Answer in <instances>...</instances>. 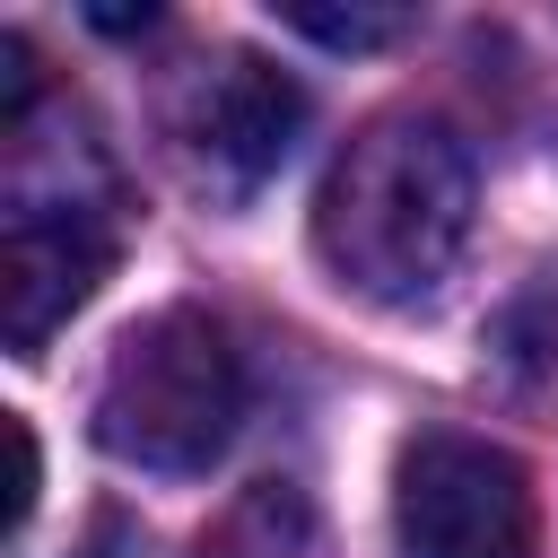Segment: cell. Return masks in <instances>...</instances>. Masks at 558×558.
I'll use <instances>...</instances> for the list:
<instances>
[{
  "label": "cell",
  "instance_id": "obj_7",
  "mask_svg": "<svg viewBox=\"0 0 558 558\" xmlns=\"http://www.w3.org/2000/svg\"><path fill=\"white\" fill-rule=\"evenodd\" d=\"M288 26H296V35H323V44H349V52H357V44H392L410 17H401V9H288Z\"/></svg>",
  "mask_w": 558,
  "mask_h": 558
},
{
  "label": "cell",
  "instance_id": "obj_2",
  "mask_svg": "<svg viewBox=\"0 0 558 558\" xmlns=\"http://www.w3.org/2000/svg\"><path fill=\"white\" fill-rule=\"evenodd\" d=\"M235 427H244V357L218 314L166 305L113 340L96 384V445L113 462L183 480L209 471L235 445Z\"/></svg>",
  "mask_w": 558,
  "mask_h": 558
},
{
  "label": "cell",
  "instance_id": "obj_5",
  "mask_svg": "<svg viewBox=\"0 0 558 558\" xmlns=\"http://www.w3.org/2000/svg\"><path fill=\"white\" fill-rule=\"evenodd\" d=\"M296 131H305V87L288 70H270L262 52H218L174 96V148H183L192 183L218 201L262 192L288 166Z\"/></svg>",
  "mask_w": 558,
  "mask_h": 558
},
{
  "label": "cell",
  "instance_id": "obj_3",
  "mask_svg": "<svg viewBox=\"0 0 558 558\" xmlns=\"http://www.w3.org/2000/svg\"><path fill=\"white\" fill-rule=\"evenodd\" d=\"M392 541L401 558H532L541 549L532 471L488 436L427 427L401 445L392 471Z\"/></svg>",
  "mask_w": 558,
  "mask_h": 558
},
{
  "label": "cell",
  "instance_id": "obj_6",
  "mask_svg": "<svg viewBox=\"0 0 558 558\" xmlns=\"http://www.w3.org/2000/svg\"><path fill=\"white\" fill-rule=\"evenodd\" d=\"M192 558H331V532L296 480H253L218 506V523L192 541Z\"/></svg>",
  "mask_w": 558,
  "mask_h": 558
},
{
  "label": "cell",
  "instance_id": "obj_8",
  "mask_svg": "<svg viewBox=\"0 0 558 558\" xmlns=\"http://www.w3.org/2000/svg\"><path fill=\"white\" fill-rule=\"evenodd\" d=\"M26 514H35V427L9 418V541L26 532Z\"/></svg>",
  "mask_w": 558,
  "mask_h": 558
},
{
  "label": "cell",
  "instance_id": "obj_1",
  "mask_svg": "<svg viewBox=\"0 0 558 558\" xmlns=\"http://www.w3.org/2000/svg\"><path fill=\"white\" fill-rule=\"evenodd\" d=\"M471 148L436 113H375L323 174L314 253L375 305H427L471 244Z\"/></svg>",
  "mask_w": 558,
  "mask_h": 558
},
{
  "label": "cell",
  "instance_id": "obj_4",
  "mask_svg": "<svg viewBox=\"0 0 558 558\" xmlns=\"http://www.w3.org/2000/svg\"><path fill=\"white\" fill-rule=\"evenodd\" d=\"M122 253V218L105 192H9V227H0V331L17 357H35L105 279Z\"/></svg>",
  "mask_w": 558,
  "mask_h": 558
}]
</instances>
